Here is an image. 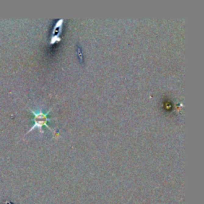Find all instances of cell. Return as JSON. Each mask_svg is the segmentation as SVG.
<instances>
[{"mask_svg":"<svg viewBox=\"0 0 204 204\" xmlns=\"http://www.w3.org/2000/svg\"><path fill=\"white\" fill-rule=\"evenodd\" d=\"M30 110L31 113L34 114V125L30 128L29 131L27 132V133H29L30 132H31V131L34 129V128H38L40 132L42 133V132H43V131H42V127H43V126H46L49 129L53 131V130L47 125V122L50 121V120H52L47 117L48 114H49V113L51 111L52 109L49 110L46 113H44L43 112L41 111V110L38 112H35L34 111V110L30 109Z\"/></svg>","mask_w":204,"mask_h":204,"instance_id":"obj_1","label":"cell"}]
</instances>
